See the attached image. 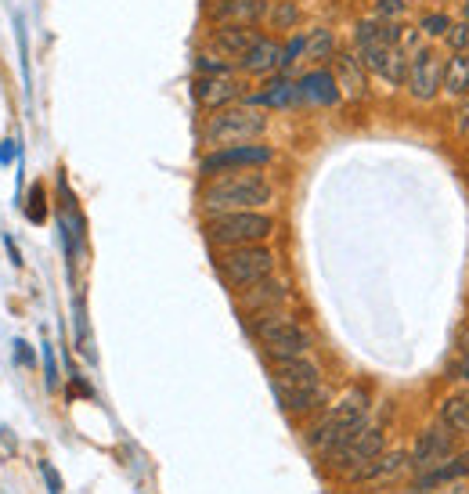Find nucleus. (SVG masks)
I'll return each mask as SVG.
<instances>
[{
	"label": "nucleus",
	"mask_w": 469,
	"mask_h": 494,
	"mask_svg": "<svg viewBox=\"0 0 469 494\" xmlns=\"http://www.w3.org/2000/svg\"><path fill=\"white\" fill-rule=\"evenodd\" d=\"M441 87L448 98H466L469 95V51H455L441 73Z\"/></svg>",
	"instance_id": "nucleus-22"
},
{
	"label": "nucleus",
	"mask_w": 469,
	"mask_h": 494,
	"mask_svg": "<svg viewBox=\"0 0 469 494\" xmlns=\"http://www.w3.org/2000/svg\"><path fill=\"white\" fill-rule=\"evenodd\" d=\"M459 343H463V354H469V325H463V336H459Z\"/></svg>",
	"instance_id": "nucleus-37"
},
{
	"label": "nucleus",
	"mask_w": 469,
	"mask_h": 494,
	"mask_svg": "<svg viewBox=\"0 0 469 494\" xmlns=\"http://www.w3.org/2000/svg\"><path fill=\"white\" fill-rule=\"evenodd\" d=\"M271 0H209L206 15L213 25H260L268 18Z\"/></svg>",
	"instance_id": "nucleus-11"
},
{
	"label": "nucleus",
	"mask_w": 469,
	"mask_h": 494,
	"mask_svg": "<svg viewBox=\"0 0 469 494\" xmlns=\"http://www.w3.org/2000/svg\"><path fill=\"white\" fill-rule=\"evenodd\" d=\"M239 95H242V87H239L235 76H199L195 80V101L202 108H209V112L228 108Z\"/></svg>",
	"instance_id": "nucleus-17"
},
{
	"label": "nucleus",
	"mask_w": 469,
	"mask_h": 494,
	"mask_svg": "<svg viewBox=\"0 0 469 494\" xmlns=\"http://www.w3.org/2000/svg\"><path fill=\"white\" fill-rule=\"evenodd\" d=\"M285 299H289V289L281 286L279 278H264V282H257V286L239 293V310L257 318V314H268V310H281Z\"/></svg>",
	"instance_id": "nucleus-12"
},
{
	"label": "nucleus",
	"mask_w": 469,
	"mask_h": 494,
	"mask_svg": "<svg viewBox=\"0 0 469 494\" xmlns=\"http://www.w3.org/2000/svg\"><path fill=\"white\" fill-rule=\"evenodd\" d=\"M260 33H253L250 25H217L209 33V51L220 55V58H246V51L257 44Z\"/></svg>",
	"instance_id": "nucleus-13"
},
{
	"label": "nucleus",
	"mask_w": 469,
	"mask_h": 494,
	"mask_svg": "<svg viewBox=\"0 0 469 494\" xmlns=\"http://www.w3.org/2000/svg\"><path fill=\"white\" fill-rule=\"evenodd\" d=\"M40 473H44V480H47V494H62V477L55 473L51 462H40Z\"/></svg>",
	"instance_id": "nucleus-34"
},
{
	"label": "nucleus",
	"mask_w": 469,
	"mask_h": 494,
	"mask_svg": "<svg viewBox=\"0 0 469 494\" xmlns=\"http://www.w3.org/2000/svg\"><path fill=\"white\" fill-rule=\"evenodd\" d=\"M250 328H253V336L260 339V347H264L268 361H281V358H300V354H307V350H311V332H307L300 321L285 318L281 310L257 314Z\"/></svg>",
	"instance_id": "nucleus-5"
},
{
	"label": "nucleus",
	"mask_w": 469,
	"mask_h": 494,
	"mask_svg": "<svg viewBox=\"0 0 469 494\" xmlns=\"http://www.w3.org/2000/svg\"><path fill=\"white\" fill-rule=\"evenodd\" d=\"M271 390L279 397L281 411H289V415H311V411H321L329 404L325 387H285V383H271Z\"/></svg>",
	"instance_id": "nucleus-15"
},
{
	"label": "nucleus",
	"mask_w": 469,
	"mask_h": 494,
	"mask_svg": "<svg viewBox=\"0 0 469 494\" xmlns=\"http://www.w3.org/2000/svg\"><path fill=\"white\" fill-rule=\"evenodd\" d=\"M375 15L386 18V22H397V18L404 15V0H379V4H375Z\"/></svg>",
	"instance_id": "nucleus-33"
},
{
	"label": "nucleus",
	"mask_w": 469,
	"mask_h": 494,
	"mask_svg": "<svg viewBox=\"0 0 469 494\" xmlns=\"http://www.w3.org/2000/svg\"><path fill=\"white\" fill-rule=\"evenodd\" d=\"M452 455H455V433L448 426H430V429L419 433V440L408 455V466L415 473H430V469L444 466Z\"/></svg>",
	"instance_id": "nucleus-9"
},
{
	"label": "nucleus",
	"mask_w": 469,
	"mask_h": 494,
	"mask_svg": "<svg viewBox=\"0 0 469 494\" xmlns=\"http://www.w3.org/2000/svg\"><path fill=\"white\" fill-rule=\"evenodd\" d=\"M271 29H292L296 22H300V11H296V4L292 0H271L268 4V18H264Z\"/></svg>",
	"instance_id": "nucleus-24"
},
{
	"label": "nucleus",
	"mask_w": 469,
	"mask_h": 494,
	"mask_svg": "<svg viewBox=\"0 0 469 494\" xmlns=\"http://www.w3.org/2000/svg\"><path fill=\"white\" fill-rule=\"evenodd\" d=\"M354 40H358V47H369V44H379V22H358V29H354Z\"/></svg>",
	"instance_id": "nucleus-31"
},
{
	"label": "nucleus",
	"mask_w": 469,
	"mask_h": 494,
	"mask_svg": "<svg viewBox=\"0 0 469 494\" xmlns=\"http://www.w3.org/2000/svg\"><path fill=\"white\" fill-rule=\"evenodd\" d=\"M271 383H285V387H321V372L318 365L300 354V358H281L271 361Z\"/></svg>",
	"instance_id": "nucleus-16"
},
{
	"label": "nucleus",
	"mask_w": 469,
	"mask_h": 494,
	"mask_svg": "<svg viewBox=\"0 0 469 494\" xmlns=\"http://www.w3.org/2000/svg\"><path fill=\"white\" fill-rule=\"evenodd\" d=\"M275 220L264 209H235V213H213L206 220V238L220 249L231 246H257L264 238H271Z\"/></svg>",
	"instance_id": "nucleus-4"
},
{
	"label": "nucleus",
	"mask_w": 469,
	"mask_h": 494,
	"mask_svg": "<svg viewBox=\"0 0 469 494\" xmlns=\"http://www.w3.org/2000/svg\"><path fill=\"white\" fill-rule=\"evenodd\" d=\"M437 415L441 426H448L459 437H469V394H448L437 404Z\"/></svg>",
	"instance_id": "nucleus-23"
},
{
	"label": "nucleus",
	"mask_w": 469,
	"mask_h": 494,
	"mask_svg": "<svg viewBox=\"0 0 469 494\" xmlns=\"http://www.w3.org/2000/svg\"><path fill=\"white\" fill-rule=\"evenodd\" d=\"M264 130H268V116L260 108H253V105H228V108H217L206 119L202 145H209V148L246 145V141H257Z\"/></svg>",
	"instance_id": "nucleus-3"
},
{
	"label": "nucleus",
	"mask_w": 469,
	"mask_h": 494,
	"mask_svg": "<svg viewBox=\"0 0 469 494\" xmlns=\"http://www.w3.org/2000/svg\"><path fill=\"white\" fill-rule=\"evenodd\" d=\"M408 466V455L404 451H390V455H375L369 466H362L358 473H351L354 484H369V488H379V484H393Z\"/></svg>",
	"instance_id": "nucleus-14"
},
{
	"label": "nucleus",
	"mask_w": 469,
	"mask_h": 494,
	"mask_svg": "<svg viewBox=\"0 0 469 494\" xmlns=\"http://www.w3.org/2000/svg\"><path fill=\"white\" fill-rule=\"evenodd\" d=\"M336 69H340V76H336L340 95H347V98H365L369 73H365V66L358 62V55H340V58H336Z\"/></svg>",
	"instance_id": "nucleus-19"
},
{
	"label": "nucleus",
	"mask_w": 469,
	"mask_h": 494,
	"mask_svg": "<svg viewBox=\"0 0 469 494\" xmlns=\"http://www.w3.org/2000/svg\"><path fill=\"white\" fill-rule=\"evenodd\" d=\"M275 159V152L268 145H224V148H213L202 156L199 170L206 177H220V174H231V170H253V166H268Z\"/></svg>",
	"instance_id": "nucleus-7"
},
{
	"label": "nucleus",
	"mask_w": 469,
	"mask_h": 494,
	"mask_svg": "<svg viewBox=\"0 0 469 494\" xmlns=\"http://www.w3.org/2000/svg\"><path fill=\"white\" fill-rule=\"evenodd\" d=\"M40 192H33V202H40ZM40 217H44V206H33V209H29V220H40Z\"/></svg>",
	"instance_id": "nucleus-36"
},
{
	"label": "nucleus",
	"mask_w": 469,
	"mask_h": 494,
	"mask_svg": "<svg viewBox=\"0 0 469 494\" xmlns=\"http://www.w3.org/2000/svg\"><path fill=\"white\" fill-rule=\"evenodd\" d=\"M382 80H386V84H393V87H401V84L408 80V55H404L401 47H390V58H386Z\"/></svg>",
	"instance_id": "nucleus-26"
},
{
	"label": "nucleus",
	"mask_w": 469,
	"mask_h": 494,
	"mask_svg": "<svg viewBox=\"0 0 469 494\" xmlns=\"http://www.w3.org/2000/svg\"><path fill=\"white\" fill-rule=\"evenodd\" d=\"M441 73H444V66H441V58L430 51V47H423V51H415L412 58H408V91H412V98L415 101H430L437 91H441Z\"/></svg>",
	"instance_id": "nucleus-10"
},
{
	"label": "nucleus",
	"mask_w": 469,
	"mask_h": 494,
	"mask_svg": "<svg viewBox=\"0 0 469 494\" xmlns=\"http://www.w3.org/2000/svg\"><path fill=\"white\" fill-rule=\"evenodd\" d=\"M195 69H199V76H231V62H224V58L213 55V51L195 55Z\"/></svg>",
	"instance_id": "nucleus-28"
},
{
	"label": "nucleus",
	"mask_w": 469,
	"mask_h": 494,
	"mask_svg": "<svg viewBox=\"0 0 469 494\" xmlns=\"http://www.w3.org/2000/svg\"><path fill=\"white\" fill-rule=\"evenodd\" d=\"M296 101H314V105H332L340 101V87H336V76L329 73H307L300 84H296Z\"/></svg>",
	"instance_id": "nucleus-20"
},
{
	"label": "nucleus",
	"mask_w": 469,
	"mask_h": 494,
	"mask_svg": "<svg viewBox=\"0 0 469 494\" xmlns=\"http://www.w3.org/2000/svg\"><path fill=\"white\" fill-rule=\"evenodd\" d=\"M217 271L224 278V286H231L235 293L264 282L275 275V253L268 246H231L217 257Z\"/></svg>",
	"instance_id": "nucleus-6"
},
{
	"label": "nucleus",
	"mask_w": 469,
	"mask_h": 494,
	"mask_svg": "<svg viewBox=\"0 0 469 494\" xmlns=\"http://www.w3.org/2000/svg\"><path fill=\"white\" fill-rule=\"evenodd\" d=\"M362 426H369V394L365 390H351L347 397H340L311 429H307V444L329 459L340 444H347Z\"/></svg>",
	"instance_id": "nucleus-1"
},
{
	"label": "nucleus",
	"mask_w": 469,
	"mask_h": 494,
	"mask_svg": "<svg viewBox=\"0 0 469 494\" xmlns=\"http://www.w3.org/2000/svg\"><path fill=\"white\" fill-rule=\"evenodd\" d=\"M375 455H382V429L379 426H362L347 444H340L325 462L340 473H358L362 466H369Z\"/></svg>",
	"instance_id": "nucleus-8"
},
{
	"label": "nucleus",
	"mask_w": 469,
	"mask_h": 494,
	"mask_svg": "<svg viewBox=\"0 0 469 494\" xmlns=\"http://www.w3.org/2000/svg\"><path fill=\"white\" fill-rule=\"evenodd\" d=\"M455 372H459V376H463V379L469 383V354H459V361H455Z\"/></svg>",
	"instance_id": "nucleus-35"
},
{
	"label": "nucleus",
	"mask_w": 469,
	"mask_h": 494,
	"mask_svg": "<svg viewBox=\"0 0 469 494\" xmlns=\"http://www.w3.org/2000/svg\"><path fill=\"white\" fill-rule=\"evenodd\" d=\"M448 44H452V51H469V22L463 18V22H455L448 33Z\"/></svg>",
	"instance_id": "nucleus-30"
},
{
	"label": "nucleus",
	"mask_w": 469,
	"mask_h": 494,
	"mask_svg": "<svg viewBox=\"0 0 469 494\" xmlns=\"http://www.w3.org/2000/svg\"><path fill=\"white\" fill-rule=\"evenodd\" d=\"M463 477H469V455H452L444 466H437V469H430V473H423L419 480H415V488L412 491L415 494H426L433 491V488H441V484H452V480H463Z\"/></svg>",
	"instance_id": "nucleus-21"
},
{
	"label": "nucleus",
	"mask_w": 469,
	"mask_h": 494,
	"mask_svg": "<svg viewBox=\"0 0 469 494\" xmlns=\"http://www.w3.org/2000/svg\"><path fill=\"white\" fill-rule=\"evenodd\" d=\"M386 58H390V47H382V44L358 47V62L365 66V73H375V76H382V69H386Z\"/></svg>",
	"instance_id": "nucleus-27"
},
{
	"label": "nucleus",
	"mask_w": 469,
	"mask_h": 494,
	"mask_svg": "<svg viewBox=\"0 0 469 494\" xmlns=\"http://www.w3.org/2000/svg\"><path fill=\"white\" fill-rule=\"evenodd\" d=\"M448 29H452L448 15H426V18H423V33H426V36H444Z\"/></svg>",
	"instance_id": "nucleus-32"
},
{
	"label": "nucleus",
	"mask_w": 469,
	"mask_h": 494,
	"mask_svg": "<svg viewBox=\"0 0 469 494\" xmlns=\"http://www.w3.org/2000/svg\"><path fill=\"white\" fill-rule=\"evenodd\" d=\"M246 73H253V76H268V73H275L281 69V44L275 36H257V44L246 51V58L239 62Z\"/></svg>",
	"instance_id": "nucleus-18"
},
{
	"label": "nucleus",
	"mask_w": 469,
	"mask_h": 494,
	"mask_svg": "<svg viewBox=\"0 0 469 494\" xmlns=\"http://www.w3.org/2000/svg\"><path fill=\"white\" fill-rule=\"evenodd\" d=\"M336 51V36H332V29H311V36H307V58H314V62H321V58H329Z\"/></svg>",
	"instance_id": "nucleus-25"
},
{
	"label": "nucleus",
	"mask_w": 469,
	"mask_h": 494,
	"mask_svg": "<svg viewBox=\"0 0 469 494\" xmlns=\"http://www.w3.org/2000/svg\"><path fill=\"white\" fill-rule=\"evenodd\" d=\"M275 202V185L253 170L246 174H228V177H213L202 188V209L206 217L213 213H235V209H264Z\"/></svg>",
	"instance_id": "nucleus-2"
},
{
	"label": "nucleus",
	"mask_w": 469,
	"mask_h": 494,
	"mask_svg": "<svg viewBox=\"0 0 469 494\" xmlns=\"http://www.w3.org/2000/svg\"><path fill=\"white\" fill-rule=\"evenodd\" d=\"M303 51H307V36H292V40L281 47V69H289L292 62H300Z\"/></svg>",
	"instance_id": "nucleus-29"
},
{
	"label": "nucleus",
	"mask_w": 469,
	"mask_h": 494,
	"mask_svg": "<svg viewBox=\"0 0 469 494\" xmlns=\"http://www.w3.org/2000/svg\"><path fill=\"white\" fill-rule=\"evenodd\" d=\"M463 11H466V22H469V0H466V7H463Z\"/></svg>",
	"instance_id": "nucleus-38"
}]
</instances>
